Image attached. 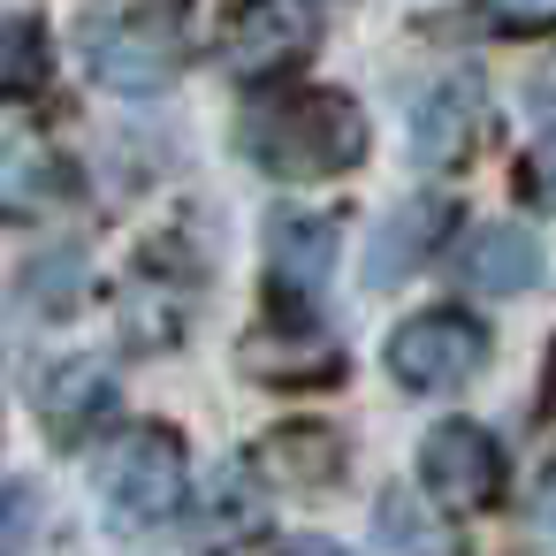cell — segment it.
<instances>
[{"label": "cell", "instance_id": "cell-12", "mask_svg": "<svg viewBox=\"0 0 556 556\" xmlns=\"http://www.w3.org/2000/svg\"><path fill=\"white\" fill-rule=\"evenodd\" d=\"M374 548L381 556H465V541L450 533L442 503H419L412 488H389L374 503Z\"/></svg>", "mask_w": 556, "mask_h": 556}, {"label": "cell", "instance_id": "cell-3", "mask_svg": "<svg viewBox=\"0 0 556 556\" xmlns=\"http://www.w3.org/2000/svg\"><path fill=\"white\" fill-rule=\"evenodd\" d=\"M191 472H184V442L168 427H123L100 450V503L130 526H153L184 503Z\"/></svg>", "mask_w": 556, "mask_h": 556}, {"label": "cell", "instance_id": "cell-18", "mask_svg": "<svg viewBox=\"0 0 556 556\" xmlns=\"http://www.w3.org/2000/svg\"><path fill=\"white\" fill-rule=\"evenodd\" d=\"M24 541H31V488L9 480V556H24Z\"/></svg>", "mask_w": 556, "mask_h": 556}, {"label": "cell", "instance_id": "cell-6", "mask_svg": "<svg viewBox=\"0 0 556 556\" xmlns=\"http://www.w3.org/2000/svg\"><path fill=\"white\" fill-rule=\"evenodd\" d=\"M419 488H427V503H442V510H480V503H495V488H503V450H495V434L472 427V419L427 427V442H419Z\"/></svg>", "mask_w": 556, "mask_h": 556}, {"label": "cell", "instance_id": "cell-16", "mask_svg": "<svg viewBox=\"0 0 556 556\" xmlns=\"http://www.w3.org/2000/svg\"><path fill=\"white\" fill-rule=\"evenodd\" d=\"M518 191H526L541 214H556V130H548L533 153H526V168H518Z\"/></svg>", "mask_w": 556, "mask_h": 556}, {"label": "cell", "instance_id": "cell-19", "mask_svg": "<svg viewBox=\"0 0 556 556\" xmlns=\"http://www.w3.org/2000/svg\"><path fill=\"white\" fill-rule=\"evenodd\" d=\"M282 556H351V548H343V541H328V533H298Z\"/></svg>", "mask_w": 556, "mask_h": 556}, {"label": "cell", "instance_id": "cell-1", "mask_svg": "<svg viewBox=\"0 0 556 556\" xmlns=\"http://www.w3.org/2000/svg\"><path fill=\"white\" fill-rule=\"evenodd\" d=\"M237 146L252 168L282 176V184H313V176H343L366 153V115L343 92H290V100H260L237 123Z\"/></svg>", "mask_w": 556, "mask_h": 556}, {"label": "cell", "instance_id": "cell-4", "mask_svg": "<svg viewBox=\"0 0 556 556\" xmlns=\"http://www.w3.org/2000/svg\"><path fill=\"white\" fill-rule=\"evenodd\" d=\"M480 366H488V328H480L472 313L434 305V313H412V320L389 336V374H396L404 389H419V396L465 389Z\"/></svg>", "mask_w": 556, "mask_h": 556}, {"label": "cell", "instance_id": "cell-7", "mask_svg": "<svg viewBox=\"0 0 556 556\" xmlns=\"http://www.w3.org/2000/svg\"><path fill=\"white\" fill-rule=\"evenodd\" d=\"M336 252H343V222L336 214H282L267 229V282L275 298L290 305H313L336 275Z\"/></svg>", "mask_w": 556, "mask_h": 556}, {"label": "cell", "instance_id": "cell-13", "mask_svg": "<svg viewBox=\"0 0 556 556\" xmlns=\"http://www.w3.org/2000/svg\"><path fill=\"white\" fill-rule=\"evenodd\" d=\"M336 343L320 336V328H260L252 343H244V374H260V381H336Z\"/></svg>", "mask_w": 556, "mask_h": 556}, {"label": "cell", "instance_id": "cell-9", "mask_svg": "<svg viewBox=\"0 0 556 556\" xmlns=\"http://www.w3.org/2000/svg\"><path fill=\"white\" fill-rule=\"evenodd\" d=\"M450 267H457V282H465V290H488V298H526V290L541 282V244H533V229L480 222V229H465V237H457Z\"/></svg>", "mask_w": 556, "mask_h": 556}, {"label": "cell", "instance_id": "cell-11", "mask_svg": "<svg viewBox=\"0 0 556 556\" xmlns=\"http://www.w3.org/2000/svg\"><path fill=\"white\" fill-rule=\"evenodd\" d=\"M252 472H267V480H298V488H336V472H343V434H328L320 419L275 427V434L252 450Z\"/></svg>", "mask_w": 556, "mask_h": 556}, {"label": "cell", "instance_id": "cell-5", "mask_svg": "<svg viewBox=\"0 0 556 556\" xmlns=\"http://www.w3.org/2000/svg\"><path fill=\"white\" fill-rule=\"evenodd\" d=\"M320 39V16L305 0H237L229 24H222V70L244 85H267L282 70H298Z\"/></svg>", "mask_w": 556, "mask_h": 556}, {"label": "cell", "instance_id": "cell-14", "mask_svg": "<svg viewBox=\"0 0 556 556\" xmlns=\"http://www.w3.org/2000/svg\"><path fill=\"white\" fill-rule=\"evenodd\" d=\"M442 222H450V206H442V199H404V206L374 229V282H396L412 260H427V252H434V237H442Z\"/></svg>", "mask_w": 556, "mask_h": 556}, {"label": "cell", "instance_id": "cell-8", "mask_svg": "<svg viewBox=\"0 0 556 556\" xmlns=\"http://www.w3.org/2000/svg\"><path fill=\"white\" fill-rule=\"evenodd\" d=\"M412 146L434 161V168H457L488 146V92L480 77H442L419 108H412Z\"/></svg>", "mask_w": 556, "mask_h": 556}, {"label": "cell", "instance_id": "cell-15", "mask_svg": "<svg viewBox=\"0 0 556 556\" xmlns=\"http://www.w3.org/2000/svg\"><path fill=\"white\" fill-rule=\"evenodd\" d=\"M47 77H54V47H47V31H39V16H9V62H0V92H9V100H31Z\"/></svg>", "mask_w": 556, "mask_h": 556}, {"label": "cell", "instance_id": "cell-17", "mask_svg": "<svg viewBox=\"0 0 556 556\" xmlns=\"http://www.w3.org/2000/svg\"><path fill=\"white\" fill-rule=\"evenodd\" d=\"M480 16L503 31H548L556 24V0H480Z\"/></svg>", "mask_w": 556, "mask_h": 556}, {"label": "cell", "instance_id": "cell-10", "mask_svg": "<svg viewBox=\"0 0 556 556\" xmlns=\"http://www.w3.org/2000/svg\"><path fill=\"white\" fill-rule=\"evenodd\" d=\"M108 412H115V366L108 358H62L39 381V419L54 442H85Z\"/></svg>", "mask_w": 556, "mask_h": 556}, {"label": "cell", "instance_id": "cell-2", "mask_svg": "<svg viewBox=\"0 0 556 556\" xmlns=\"http://www.w3.org/2000/svg\"><path fill=\"white\" fill-rule=\"evenodd\" d=\"M191 39V0H92L77 16V54L108 92H161L184 70Z\"/></svg>", "mask_w": 556, "mask_h": 556}]
</instances>
